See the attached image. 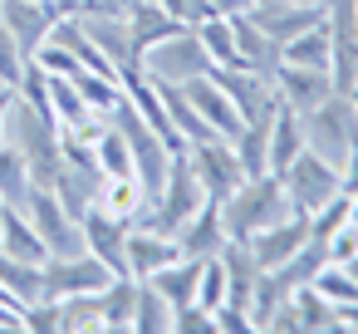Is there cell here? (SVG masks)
Instances as JSON below:
<instances>
[{
    "label": "cell",
    "instance_id": "6da1fadb",
    "mask_svg": "<svg viewBox=\"0 0 358 334\" xmlns=\"http://www.w3.org/2000/svg\"><path fill=\"white\" fill-rule=\"evenodd\" d=\"M216 207H221V226H226L231 241H250L255 231H265V226H275V221H285V216L294 211L275 172L245 177V182H241L226 202H216Z\"/></svg>",
    "mask_w": 358,
    "mask_h": 334
},
{
    "label": "cell",
    "instance_id": "7a4b0ae2",
    "mask_svg": "<svg viewBox=\"0 0 358 334\" xmlns=\"http://www.w3.org/2000/svg\"><path fill=\"white\" fill-rule=\"evenodd\" d=\"M211 197L201 192V182H196V172H192V158L187 153H177L172 158V167H167V182H162V192L133 216V226H148V231H162V236H177L201 207H206Z\"/></svg>",
    "mask_w": 358,
    "mask_h": 334
},
{
    "label": "cell",
    "instance_id": "3957f363",
    "mask_svg": "<svg viewBox=\"0 0 358 334\" xmlns=\"http://www.w3.org/2000/svg\"><path fill=\"white\" fill-rule=\"evenodd\" d=\"M353 138H358V118H353L348 94H329L324 104H314L304 113V148L319 153V158H329L334 167L348 158Z\"/></svg>",
    "mask_w": 358,
    "mask_h": 334
},
{
    "label": "cell",
    "instance_id": "277c9868",
    "mask_svg": "<svg viewBox=\"0 0 358 334\" xmlns=\"http://www.w3.org/2000/svg\"><path fill=\"white\" fill-rule=\"evenodd\" d=\"M25 216L40 231V241H45L50 256H84V226H79V216L64 211V202H59L55 187H30Z\"/></svg>",
    "mask_w": 358,
    "mask_h": 334
},
{
    "label": "cell",
    "instance_id": "5b68a950",
    "mask_svg": "<svg viewBox=\"0 0 358 334\" xmlns=\"http://www.w3.org/2000/svg\"><path fill=\"white\" fill-rule=\"evenodd\" d=\"M280 177V187H285V197H289V207L294 211H304V216H314L334 192H338V167L329 162V158H319V153H299L285 172H275Z\"/></svg>",
    "mask_w": 358,
    "mask_h": 334
},
{
    "label": "cell",
    "instance_id": "8992f818",
    "mask_svg": "<svg viewBox=\"0 0 358 334\" xmlns=\"http://www.w3.org/2000/svg\"><path fill=\"white\" fill-rule=\"evenodd\" d=\"M143 69L152 79H167V84H192V79L211 74V60H206L196 30H177L172 40H162V45H152L143 55Z\"/></svg>",
    "mask_w": 358,
    "mask_h": 334
},
{
    "label": "cell",
    "instance_id": "52a82bcc",
    "mask_svg": "<svg viewBox=\"0 0 358 334\" xmlns=\"http://www.w3.org/2000/svg\"><path fill=\"white\" fill-rule=\"evenodd\" d=\"M187 158H192V172H196V182H201V192H206L211 202H226V197L245 182V172H241V162H236V148H231L226 138L192 143Z\"/></svg>",
    "mask_w": 358,
    "mask_h": 334
},
{
    "label": "cell",
    "instance_id": "ba28073f",
    "mask_svg": "<svg viewBox=\"0 0 358 334\" xmlns=\"http://www.w3.org/2000/svg\"><path fill=\"white\" fill-rule=\"evenodd\" d=\"M113 280V270L99 256H50L45 260V300H64V295H99Z\"/></svg>",
    "mask_w": 358,
    "mask_h": 334
},
{
    "label": "cell",
    "instance_id": "9c48e42d",
    "mask_svg": "<svg viewBox=\"0 0 358 334\" xmlns=\"http://www.w3.org/2000/svg\"><path fill=\"white\" fill-rule=\"evenodd\" d=\"M0 25L15 35L25 60H35V50L50 40L59 15H55V0H0Z\"/></svg>",
    "mask_w": 358,
    "mask_h": 334
},
{
    "label": "cell",
    "instance_id": "30bf717a",
    "mask_svg": "<svg viewBox=\"0 0 358 334\" xmlns=\"http://www.w3.org/2000/svg\"><path fill=\"white\" fill-rule=\"evenodd\" d=\"M79 226H84V251L99 256L113 275H128V231H133V221H118V216L89 207Z\"/></svg>",
    "mask_w": 358,
    "mask_h": 334
},
{
    "label": "cell",
    "instance_id": "8fae6325",
    "mask_svg": "<svg viewBox=\"0 0 358 334\" xmlns=\"http://www.w3.org/2000/svg\"><path fill=\"white\" fill-rule=\"evenodd\" d=\"M211 79L231 94V104L241 109V118H270L280 109V94H275V79L255 74V69H211Z\"/></svg>",
    "mask_w": 358,
    "mask_h": 334
},
{
    "label": "cell",
    "instance_id": "7c38bea8",
    "mask_svg": "<svg viewBox=\"0 0 358 334\" xmlns=\"http://www.w3.org/2000/svg\"><path fill=\"white\" fill-rule=\"evenodd\" d=\"M304 241H309V216L304 211H289L285 221H275V226H265V231L250 236V256H255L260 270H280Z\"/></svg>",
    "mask_w": 358,
    "mask_h": 334
},
{
    "label": "cell",
    "instance_id": "4fadbf2b",
    "mask_svg": "<svg viewBox=\"0 0 358 334\" xmlns=\"http://www.w3.org/2000/svg\"><path fill=\"white\" fill-rule=\"evenodd\" d=\"M182 89H187V99L196 104V113L211 123V133H216V138H226V143H231V138L245 128L241 109L231 104V94H226V89H221L211 74H201V79H192V84H182Z\"/></svg>",
    "mask_w": 358,
    "mask_h": 334
},
{
    "label": "cell",
    "instance_id": "5bb4252c",
    "mask_svg": "<svg viewBox=\"0 0 358 334\" xmlns=\"http://www.w3.org/2000/svg\"><path fill=\"white\" fill-rule=\"evenodd\" d=\"M275 94H280V104H289L294 113H309L314 104H324V99L334 94V74H329V69L280 64V69H275Z\"/></svg>",
    "mask_w": 358,
    "mask_h": 334
},
{
    "label": "cell",
    "instance_id": "9a60e30c",
    "mask_svg": "<svg viewBox=\"0 0 358 334\" xmlns=\"http://www.w3.org/2000/svg\"><path fill=\"white\" fill-rule=\"evenodd\" d=\"M245 15H250V25H255L260 35H270L275 45H285V40H294L299 30H309V25L324 20L319 6H294V0H280V6H250Z\"/></svg>",
    "mask_w": 358,
    "mask_h": 334
},
{
    "label": "cell",
    "instance_id": "2e32d148",
    "mask_svg": "<svg viewBox=\"0 0 358 334\" xmlns=\"http://www.w3.org/2000/svg\"><path fill=\"white\" fill-rule=\"evenodd\" d=\"M172 260H182L177 236H162V231H148V226H133L128 231V275L133 280H148V275H157Z\"/></svg>",
    "mask_w": 358,
    "mask_h": 334
},
{
    "label": "cell",
    "instance_id": "e0dca14e",
    "mask_svg": "<svg viewBox=\"0 0 358 334\" xmlns=\"http://www.w3.org/2000/svg\"><path fill=\"white\" fill-rule=\"evenodd\" d=\"M0 256L30 260V265H45V260H50L40 231H35L30 216H25V207H6V216H0Z\"/></svg>",
    "mask_w": 358,
    "mask_h": 334
},
{
    "label": "cell",
    "instance_id": "ac0fdd59",
    "mask_svg": "<svg viewBox=\"0 0 358 334\" xmlns=\"http://www.w3.org/2000/svg\"><path fill=\"white\" fill-rule=\"evenodd\" d=\"M128 30H133V50L138 55H148L152 45H162V40H172L177 30H187L182 20H172L167 11H162V0H133L128 6Z\"/></svg>",
    "mask_w": 358,
    "mask_h": 334
},
{
    "label": "cell",
    "instance_id": "d6986e66",
    "mask_svg": "<svg viewBox=\"0 0 358 334\" xmlns=\"http://www.w3.org/2000/svg\"><path fill=\"white\" fill-rule=\"evenodd\" d=\"M177 246H182V256H192V260H206V256H216L221 246H226V226H221V207L216 202H206L182 231H177Z\"/></svg>",
    "mask_w": 358,
    "mask_h": 334
},
{
    "label": "cell",
    "instance_id": "ffe728a7",
    "mask_svg": "<svg viewBox=\"0 0 358 334\" xmlns=\"http://www.w3.org/2000/svg\"><path fill=\"white\" fill-rule=\"evenodd\" d=\"M299 153H304V113L280 104L270 118V172H285Z\"/></svg>",
    "mask_w": 358,
    "mask_h": 334
},
{
    "label": "cell",
    "instance_id": "44dd1931",
    "mask_svg": "<svg viewBox=\"0 0 358 334\" xmlns=\"http://www.w3.org/2000/svg\"><path fill=\"white\" fill-rule=\"evenodd\" d=\"M329 60H334V35H329V25H324V20H319V25H309V30H299L294 40H285V45H280V64L329 69Z\"/></svg>",
    "mask_w": 358,
    "mask_h": 334
},
{
    "label": "cell",
    "instance_id": "7402d4cb",
    "mask_svg": "<svg viewBox=\"0 0 358 334\" xmlns=\"http://www.w3.org/2000/svg\"><path fill=\"white\" fill-rule=\"evenodd\" d=\"M94 207L108 211V216H118V221H133V216L148 207V192H143V182H138L133 172H118V177H103V182H99Z\"/></svg>",
    "mask_w": 358,
    "mask_h": 334
},
{
    "label": "cell",
    "instance_id": "603a6c76",
    "mask_svg": "<svg viewBox=\"0 0 358 334\" xmlns=\"http://www.w3.org/2000/svg\"><path fill=\"white\" fill-rule=\"evenodd\" d=\"M270 118H275V113H270ZM270 118H250V123L231 138L236 162H241V172H245V177L270 172Z\"/></svg>",
    "mask_w": 358,
    "mask_h": 334
},
{
    "label": "cell",
    "instance_id": "cb8c5ba5",
    "mask_svg": "<svg viewBox=\"0 0 358 334\" xmlns=\"http://www.w3.org/2000/svg\"><path fill=\"white\" fill-rule=\"evenodd\" d=\"M157 290H162V300L172 305V309H182V305H192L196 300V280H201V260H192V256H182V260H172V265H162L157 275H148Z\"/></svg>",
    "mask_w": 358,
    "mask_h": 334
},
{
    "label": "cell",
    "instance_id": "d4e9b609",
    "mask_svg": "<svg viewBox=\"0 0 358 334\" xmlns=\"http://www.w3.org/2000/svg\"><path fill=\"white\" fill-rule=\"evenodd\" d=\"M133 309H138V280H133V275H113V280L99 290L103 329H133Z\"/></svg>",
    "mask_w": 358,
    "mask_h": 334
},
{
    "label": "cell",
    "instance_id": "484cf974",
    "mask_svg": "<svg viewBox=\"0 0 358 334\" xmlns=\"http://www.w3.org/2000/svg\"><path fill=\"white\" fill-rule=\"evenodd\" d=\"M196 40H201V50H206L211 69H241V55H236V25H231V15H211V20H201V25H196Z\"/></svg>",
    "mask_w": 358,
    "mask_h": 334
},
{
    "label": "cell",
    "instance_id": "4316f807",
    "mask_svg": "<svg viewBox=\"0 0 358 334\" xmlns=\"http://www.w3.org/2000/svg\"><path fill=\"white\" fill-rule=\"evenodd\" d=\"M0 285H6L15 295V305H35L45 300V265H30V260H10V256H0Z\"/></svg>",
    "mask_w": 358,
    "mask_h": 334
},
{
    "label": "cell",
    "instance_id": "83f0119b",
    "mask_svg": "<svg viewBox=\"0 0 358 334\" xmlns=\"http://www.w3.org/2000/svg\"><path fill=\"white\" fill-rule=\"evenodd\" d=\"M324 265H329V251H324V241H314V236H309V241H304V246H299V251H294V256L275 270V280L294 295V290H299V285H309Z\"/></svg>",
    "mask_w": 358,
    "mask_h": 334
},
{
    "label": "cell",
    "instance_id": "f1b7e54d",
    "mask_svg": "<svg viewBox=\"0 0 358 334\" xmlns=\"http://www.w3.org/2000/svg\"><path fill=\"white\" fill-rule=\"evenodd\" d=\"M289 300H294V314H299V329H304V334H314V329L334 334V329H338V305H334L329 295H319L314 285H299Z\"/></svg>",
    "mask_w": 358,
    "mask_h": 334
},
{
    "label": "cell",
    "instance_id": "f546056e",
    "mask_svg": "<svg viewBox=\"0 0 358 334\" xmlns=\"http://www.w3.org/2000/svg\"><path fill=\"white\" fill-rule=\"evenodd\" d=\"M30 167H25V158H20V148L15 143H0V202L6 207H25V197H30Z\"/></svg>",
    "mask_w": 358,
    "mask_h": 334
},
{
    "label": "cell",
    "instance_id": "4dcf8cb0",
    "mask_svg": "<svg viewBox=\"0 0 358 334\" xmlns=\"http://www.w3.org/2000/svg\"><path fill=\"white\" fill-rule=\"evenodd\" d=\"M177 324V309L162 300V290L152 280H138V309H133V329L143 334H157V329H172Z\"/></svg>",
    "mask_w": 358,
    "mask_h": 334
},
{
    "label": "cell",
    "instance_id": "1f68e13d",
    "mask_svg": "<svg viewBox=\"0 0 358 334\" xmlns=\"http://www.w3.org/2000/svg\"><path fill=\"white\" fill-rule=\"evenodd\" d=\"M94 158H99V172L103 177H118V172H133V148H128V138H123V128H103L99 133V143H94Z\"/></svg>",
    "mask_w": 358,
    "mask_h": 334
},
{
    "label": "cell",
    "instance_id": "d6a6232c",
    "mask_svg": "<svg viewBox=\"0 0 358 334\" xmlns=\"http://www.w3.org/2000/svg\"><path fill=\"white\" fill-rule=\"evenodd\" d=\"M74 329H103L99 295H64L59 300V334H74Z\"/></svg>",
    "mask_w": 358,
    "mask_h": 334
},
{
    "label": "cell",
    "instance_id": "836d02e7",
    "mask_svg": "<svg viewBox=\"0 0 358 334\" xmlns=\"http://www.w3.org/2000/svg\"><path fill=\"white\" fill-rule=\"evenodd\" d=\"M309 285H314L319 295H329L334 305H353V300H358V275H353L348 265H334V260H329Z\"/></svg>",
    "mask_w": 358,
    "mask_h": 334
},
{
    "label": "cell",
    "instance_id": "e575fe53",
    "mask_svg": "<svg viewBox=\"0 0 358 334\" xmlns=\"http://www.w3.org/2000/svg\"><path fill=\"white\" fill-rule=\"evenodd\" d=\"M196 305L201 309H221L226 305V265H221V256H206L201 260V280H196Z\"/></svg>",
    "mask_w": 358,
    "mask_h": 334
},
{
    "label": "cell",
    "instance_id": "d590c367",
    "mask_svg": "<svg viewBox=\"0 0 358 334\" xmlns=\"http://www.w3.org/2000/svg\"><path fill=\"white\" fill-rule=\"evenodd\" d=\"M35 64H40L45 74H64V79H74V74L84 69V64H79V60H74V55H69V50L55 40V35H50V40L35 50Z\"/></svg>",
    "mask_w": 358,
    "mask_h": 334
},
{
    "label": "cell",
    "instance_id": "8d00e7d4",
    "mask_svg": "<svg viewBox=\"0 0 358 334\" xmlns=\"http://www.w3.org/2000/svg\"><path fill=\"white\" fill-rule=\"evenodd\" d=\"M25 55H20V45H15V35L6 30V25H0V84H6V89H15L20 84V74H25Z\"/></svg>",
    "mask_w": 358,
    "mask_h": 334
},
{
    "label": "cell",
    "instance_id": "74e56055",
    "mask_svg": "<svg viewBox=\"0 0 358 334\" xmlns=\"http://www.w3.org/2000/svg\"><path fill=\"white\" fill-rule=\"evenodd\" d=\"M20 319H25V329H35V334H55V329H59V300H35V305L20 309Z\"/></svg>",
    "mask_w": 358,
    "mask_h": 334
},
{
    "label": "cell",
    "instance_id": "f35d334b",
    "mask_svg": "<svg viewBox=\"0 0 358 334\" xmlns=\"http://www.w3.org/2000/svg\"><path fill=\"white\" fill-rule=\"evenodd\" d=\"M162 11L172 15V20H182L187 30H196L201 20H211L216 11H211V0H162Z\"/></svg>",
    "mask_w": 358,
    "mask_h": 334
},
{
    "label": "cell",
    "instance_id": "ab89813d",
    "mask_svg": "<svg viewBox=\"0 0 358 334\" xmlns=\"http://www.w3.org/2000/svg\"><path fill=\"white\" fill-rule=\"evenodd\" d=\"M324 251H329V260H334V265H348V260L358 256V226H353V221H343V226L324 241Z\"/></svg>",
    "mask_w": 358,
    "mask_h": 334
},
{
    "label": "cell",
    "instance_id": "60d3db41",
    "mask_svg": "<svg viewBox=\"0 0 358 334\" xmlns=\"http://www.w3.org/2000/svg\"><path fill=\"white\" fill-rule=\"evenodd\" d=\"M172 329H182V334H211V329H216V314L192 300V305L177 309V324H172Z\"/></svg>",
    "mask_w": 358,
    "mask_h": 334
},
{
    "label": "cell",
    "instance_id": "b9f144b4",
    "mask_svg": "<svg viewBox=\"0 0 358 334\" xmlns=\"http://www.w3.org/2000/svg\"><path fill=\"white\" fill-rule=\"evenodd\" d=\"M216 329L245 334V329H255V324H250V309H241V305H221V309H216Z\"/></svg>",
    "mask_w": 358,
    "mask_h": 334
},
{
    "label": "cell",
    "instance_id": "7bdbcfd3",
    "mask_svg": "<svg viewBox=\"0 0 358 334\" xmlns=\"http://www.w3.org/2000/svg\"><path fill=\"white\" fill-rule=\"evenodd\" d=\"M265 329H280V334H304V329H299V314H294V300H285V305L265 319Z\"/></svg>",
    "mask_w": 358,
    "mask_h": 334
},
{
    "label": "cell",
    "instance_id": "ee69618b",
    "mask_svg": "<svg viewBox=\"0 0 358 334\" xmlns=\"http://www.w3.org/2000/svg\"><path fill=\"white\" fill-rule=\"evenodd\" d=\"M338 187H343L348 197L358 192V138H353V148H348V158L338 162Z\"/></svg>",
    "mask_w": 358,
    "mask_h": 334
},
{
    "label": "cell",
    "instance_id": "f6af8a7d",
    "mask_svg": "<svg viewBox=\"0 0 358 334\" xmlns=\"http://www.w3.org/2000/svg\"><path fill=\"white\" fill-rule=\"evenodd\" d=\"M338 329L343 334H358V300L353 305H338Z\"/></svg>",
    "mask_w": 358,
    "mask_h": 334
},
{
    "label": "cell",
    "instance_id": "bcb514c9",
    "mask_svg": "<svg viewBox=\"0 0 358 334\" xmlns=\"http://www.w3.org/2000/svg\"><path fill=\"white\" fill-rule=\"evenodd\" d=\"M10 104H15V89H0V143H6V128H10Z\"/></svg>",
    "mask_w": 358,
    "mask_h": 334
},
{
    "label": "cell",
    "instance_id": "7dc6e473",
    "mask_svg": "<svg viewBox=\"0 0 358 334\" xmlns=\"http://www.w3.org/2000/svg\"><path fill=\"white\" fill-rule=\"evenodd\" d=\"M211 11H216V15H245L250 0H211Z\"/></svg>",
    "mask_w": 358,
    "mask_h": 334
},
{
    "label": "cell",
    "instance_id": "c3c4849f",
    "mask_svg": "<svg viewBox=\"0 0 358 334\" xmlns=\"http://www.w3.org/2000/svg\"><path fill=\"white\" fill-rule=\"evenodd\" d=\"M348 104H353V118H358V79H353V89H348Z\"/></svg>",
    "mask_w": 358,
    "mask_h": 334
},
{
    "label": "cell",
    "instance_id": "681fc988",
    "mask_svg": "<svg viewBox=\"0 0 358 334\" xmlns=\"http://www.w3.org/2000/svg\"><path fill=\"white\" fill-rule=\"evenodd\" d=\"M294 6H319V11H324V6H329V0H294Z\"/></svg>",
    "mask_w": 358,
    "mask_h": 334
},
{
    "label": "cell",
    "instance_id": "f907efd6",
    "mask_svg": "<svg viewBox=\"0 0 358 334\" xmlns=\"http://www.w3.org/2000/svg\"><path fill=\"white\" fill-rule=\"evenodd\" d=\"M250 6H280V0H250Z\"/></svg>",
    "mask_w": 358,
    "mask_h": 334
},
{
    "label": "cell",
    "instance_id": "816d5d0a",
    "mask_svg": "<svg viewBox=\"0 0 358 334\" xmlns=\"http://www.w3.org/2000/svg\"><path fill=\"white\" fill-rule=\"evenodd\" d=\"M0 216H6V202H0Z\"/></svg>",
    "mask_w": 358,
    "mask_h": 334
},
{
    "label": "cell",
    "instance_id": "f5cc1de1",
    "mask_svg": "<svg viewBox=\"0 0 358 334\" xmlns=\"http://www.w3.org/2000/svg\"><path fill=\"white\" fill-rule=\"evenodd\" d=\"M0 89H6V84H0Z\"/></svg>",
    "mask_w": 358,
    "mask_h": 334
}]
</instances>
